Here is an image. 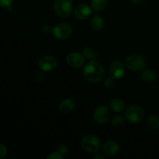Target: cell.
<instances>
[{
  "mask_svg": "<svg viewBox=\"0 0 159 159\" xmlns=\"http://www.w3.org/2000/svg\"><path fill=\"white\" fill-rule=\"evenodd\" d=\"M83 76L88 82L92 83H98L105 78L106 71L101 64L96 61H90L83 68Z\"/></svg>",
  "mask_w": 159,
  "mask_h": 159,
  "instance_id": "obj_1",
  "label": "cell"
},
{
  "mask_svg": "<svg viewBox=\"0 0 159 159\" xmlns=\"http://www.w3.org/2000/svg\"><path fill=\"white\" fill-rule=\"evenodd\" d=\"M125 66L132 71H143L146 68V61L142 56L131 54L125 59Z\"/></svg>",
  "mask_w": 159,
  "mask_h": 159,
  "instance_id": "obj_2",
  "label": "cell"
},
{
  "mask_svg": "<svg viewBox=\"0 0 159 159\" xmlns=\"http://www.w3.org/2000/svg\"><path fill=\"white\" fill-rule=\"evenodd\" d=\"M55 13L61 18H68L73 12L71 0H55L54 3Z\"/></svg>",
  "mask_w": 159,
  "mask_h": 159,
  "instance_id": "obj_3",
  "label": "cell"
},
{
  "mask_svg": "<svg viewBox=\"0 0 159 159\" xmlns=\"http://www.w3.org/2000/svg\"><path fill=\"white\" fill-rule=\"evenodd\" d=\"M81 145L89 153H96L99 151L101 143L99 138L93 134H87L82 138Z\"/></svg>",
  "mask_w": 159,
  "mask_h": 159,
  "instance_id": "obj_4",
  "label": "cell"
},
{
  "mask_svg": "<svg viewBox=\"0 0 159 159\" xmlns=\"http://www.w3.org/2000/svg\"><path fill=\"white\" fill-rule=\"evenodd\" d=\"M124 116L128 122L131 124H138L144 118V110L138 105L130 106L125 110Z\"/></svg>",
  "mask_w": 159,
  "mask_h": 159,
  "instance_id": "obj_5",
  "label": "cell"
},
{
  "mask_svg": "<svg viewBox=\"0 0 159 159\" xmlns=\"http://www.w3.org/2000/svg\"><path fill=\"white\" fill-rule=\"evenodd\" d=\"M52 34L58 40H66L72 34V27L66 23H60L53 27Z\"/></svg>",
  "mask_w": 159,
  "mask_h": 159,
  "instance_id": "obj_6",
  "label": "cell"
},
{
  "mask_svg": "<svg viewBox=\"0 0 159 159\" xmlns=\"http://www.w3.org/2000/svg\"><path fill=\"white\" fill-rule=\"evenodd\" d=\"M57 60L53 56L44 55L40 57L38 61V67L43 72L51 71L57 67Z\"/></svg>",
  "mask_w": 159,
  "mask_h": 159,
  "instance_id": "obj_7",
  "label": "cell"
},
{
  "mask_svg": "<svg viewBox=\"0 0 159 159\" xmlns=\"http://www.w3.org/2000/svg\"><path fill=\"white\" fill-rule=\"evenodd\" d=\"M85 58L82 54L76 51L70 52L66 56V62L70 67L74 68H82L85 65Z\"/></svg>",
  "mask_w": 159,
  "mask_h": 159,
  "instance_id": "obj_8",
  "label": "cell"
},
{
  "mask_svg": "<svg viewBox=\"0 0 159 159\" xmlns=\"http://www.w3.org/2000/svg\"><path fill=\"white\" fill-rule=\"evenodd\" d=\"M110 108L106 106H99L95 110L93 113V118L96 123L99 124H103L110 119Z\"/></svg>",
  "mask_w": 159,
  "mask_h": 159,
  "instance_id": "obj_9",
  "label": "cell"
},
{
  "mask_svg": "<svg viewBox=\"0 0 159 159\" xmlns=\"http://www.w3.org/2000/svg\"><path fill=\"white\" fill-rule=\"evenodd\" d=\"M75 16L79 20H85L89 19L93 14V8L85 3L78 5L74 9Z\"/></svg>",
  "mask_w": 159,
  "mask_h": 159,
  "instance_id": "obj_10",
  "label": "cell"
},
{
  "mask_svg": "<svg viewBox=\"0 0 159 159\" xmlns=\"http://www.w3.org/2000/svg\"><path fill=\"white\" fill-rule=\"evenodd\" d=\"M125 65H124L121 61L114 60L111 63L109 69L110 75L114 78L115 79H122L125 72Z\"/></svg>",
  "mask_w": 159,
  "mask_h": 159,
  "instance_id": "obj_11",
  "label": "cell"
},
{
  "mask_svg": "<svg viewBox=\"0 0 159 159\" xmlns=\"http://www.w3.org/2000/svg\"><path fill=\"white\" fill-rule=\"evenodd\" d=\"M120 152V145L113 141H109L102 146V153L108 157H113Z\"/></svg>",
  "mask_w": 159,
  "mask_h": 159,
  "instance_id": "obj_12",
  "label": "cell"
},
{
  "mask_svg": "<svg viewBox=\"0 0 159 159\" xmlns=\"http://www.w3.org/2000/svg\"><path fill=\"white\" fill-rule=\"evenodd\" d=\"M75 107V103L71 99H63L58 105V110L61 113H68L74 110Z\"/></svg>",
  "mask_w": 159,
  "mask_h": 159,
  "instance_id": "obj_13",
  "label": "cell"
},
{
  "mask_svg": "<svg viewBox=\"0 0 159 159\" xmlns=\"http://www.w3.org/2000/svg\"><path fill=\"white\" fill-rule=\"evenodd\" d=\"M109 108L114 113H121L125 108L124 102L120 99H113L109 102Z\"/></svg>",
  "mask_w": 159,
  "mask_h": 159,
  "instance_id": "obj_14",
  "label": "cell"
},
{
  "mask_svg": "<svg viewBox=\"0 0 159 159\" xmlns=\"http://www.w3.org/2000/svg\"><path fill=\"white\" fill-rule=\"evenodd\" d=\"M90 25L93 30L96 31H100L104 27V20L99 16H93L90 20Z\"/></svg>",
  "mask_w": 159,
  "mask_h": 159,
  "instance_id": "obj_15",
  "label": "cell"
},
{
  "mask_svg": "<svg viewBox=\"0 0 159 159\" xmlns=\"http://www.w3.org/2000/svg\"><path fill=\"white\" fill-rule=\"evenodd\" d=\"M141 79L147 83H152L157 79V75L155 71L152 69H144L141 75Z\"/></svg>",
  "mask_w": 159,
  "mask_h": 159,
  "instance_id": "obj_16",
  "label": "cell"
},
{
  "mask_svg": "<svg viewBox=\"0 0 159 159\" xmlns=\"http://www.w3.org/2000/svg\"><path fill=\"white\" fill-rule=\"evenodd\" d=\"M147 125L152 130H159V116L157 115H151L147 119Z\"/></svg>",
  "mask_w": 159,
  "mask_h": 159,
  "instance_id": "obj_17",
  "label": "cell"
},
{
  "mask_svg": "<svg viewBox=\"0 0 159 159\" xmlns=\"http://www.w3.org/2000/svg\"><path fill=\"white\" fill-rule=\"evenodd\" d=\"M109 3V0H92L91 6L94 10L102 11L105 9Z\"/></svg>",
  "mask_w": 159,
  "mask_h": 159,
  "instance_id": "obj_18",
  "label": "cell"
},
{
  "mask_svg": "<svg viewBox=\"0 0 159 159\" xmlns=\"http://www.w3.org/2000/svg\"><path fill=\"white\" fill-rule=\"evenodd\" d=\"M82 54L84 55L85 59L90 61H96L97 59V53L94 51L93 49L90 48H85V49L83 50V52H82Z\"/></svg>",
  "mask_w": 159,
  "mask_h": 159,
  "instance_id": "obj_19",
  "label": "cell"
},
{
  "mask_svg": "<svg viewBox=\"0 0 159 159\" xmlns=\"http://www.w3.org/2000/svg\"><path fill=\"white\" fill-rule=\"evenodd\" d=\"M124 121H125V119H124V116L120 114L115 115L114 116H113L112 118V125L115 127H120L124 124Z\"/></svg>",
  "mask_w": 159,
  "mask_h": 159,
  "instance_id": "obj_20",
  "label": "cell"
},
{
  "mask_svg": "<svg viewBox=\"0 0 159 159\" xmlns=\"http://www.w3.org/2000/svg\"><path fill=\"white\" fill-rule=\"evenodd\" d=\"M12 2L13 0H0V7L7 9L8 10L9 9V11H11V9H12Z\"/></svg>",
  "mask_w": 159,
  "mask_h": 159,
  "instance_id": "obj_21",
  "label": "cell"
},
{
  "mask_svg": "<svg viewBox=\"0 0 159 159\" xmlns=\"http://www.w3.org/2000/svg\"><path fill=\"white\" fill-rule=\"evenodd\" d=\"M115 80L116 79H114V78H113L112 76H109V77H107V79H105V81H104V86L106 87V88H111V87H113V85H114L115 83Z\"/></svg>",
  "mask_w": 159,
  "mask_h": 159,
  "instance_id": "obj_22",
  "label": "cell"
},
{
  "mask_svg": "<svg viewBox=\"0 0 159 159\" xmlns=\"http://www.w3.org/2000/svg\"><path fill=\"white\" fill-rule=\"evenodd\" d=\"M48 159H63L64 155L63 154L61 153L60 152H52L51 155H48L47 157Z\"/></svg>",
  "mask_w": 159,
  "mask_h": 159,
  "instance_id": "obj_23",
  "label": "cell"
},
{
  "mask_svg": "<svg viewBox=\"0 0 159 159\" xmlns=\"http://www.w3.org/2000/svg\"><path fill=\"white\" fill-rule=\"evenodd\" d=\"M8 154V149L6 146L3 144H0V159L4 158Z\"/></svg>",
  "mask_w": 159,
  "mask_h": 159,
  "instance_id": "obj_24",
  "label": "cell"
},
{
  "mask_svg": "<svg viewBox=\"0 0 159 159\" xmlns=\"http://www.w3.org/2000/svg\"><path fill=\"white\" fill-rule=\"evenodd\" d=\"M52 31H53V27H51V26H48V25H44V26L42 27V32H43V34L46 33L47 34L50 32H52Z\"/></svg>",
  "mask_w": 159,
  "mask_h": 159,
  "instance_id": "obj_25",
  "label": "cell"
},
{
  "mask_svg": "<svg viewBox=\"0 0 159 159\" xmlns=\"http://www.w3.org/2000/svg\"><path fill=\"white\" fill-rule=\"evenodd\" d=\"M44 78L45 75L43 71H41L40 72L37 73V75H36V79H37V80H43Z\"/></svg>",
  "mask_w": 159,
  "mask_h": 159,
  "instance_id": "obj_26",
  "label": "cell"
},
{
  "mask_svg": "<svg viewBox=\"0 0 159 159\" xmlns=\"http://www.w3.org/2000/svg\"><path fill=\"white\" fill-rule=\"evenodd\" d=\"M61 148H59V152H61V153H62L64 155V154H66L67 152H68V148L66 147V146H61Z\"/></svg>",
  "mask_w": 159,
  "mask_h": 159,
  "instance_id": "obj_27",
  "label": "cell"
},
{
  "mask_svg": "<svg viewBox=\"0 0 159 159\" xmlns=\"http://www.w3.org/2000/svg\"><path fill=\"white\" fill-rule=\"evenodd\" d=\"M132 2L135 5H142L143 3L145 2L147 0H131Z\"/></svg>",
  "mask_w": 159,
  "mask_h": 159,
  "instance_id": "obj_28",
  "label": "cell"
},
{
  "mask_svg": "<svg viewBox=\"0 0 159 159\" xmlns=\"http://www.w3.org/2000/svg\"><path fill=\"white\" fill-rule=\"evenodd\" d=\"M95 159H103L104 158V155H102L101 153H98V152H96V155H94V157H93Z\"/></svg>",
  "mask_w": 159,
  "mask_h": 159,
  "instance_id": "obj_29",
  "label": "cell"
},
{
  "mask_svg": "<svg viewBox=\"0 0 159 159\" xmlns=\"http://www.w3.org/2000/svg\"><path fill=\"white\" fill-rule=\"evenodd\" d=\"M71 1H72V2L73 1H78V0H71Z\"/></svg>",
  "mask_w": 159,
  "mask_h": 159,
  "instance_id": "obj_30",
  "label": "cell"
}]
</instances>
